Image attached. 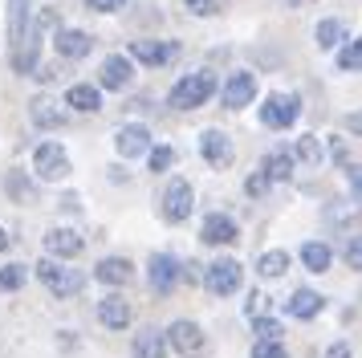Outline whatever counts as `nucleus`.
Segmentation results:
<instances>
[{
	"instance_id": "10",
	"label": "nucleus",
	"mask_w": 362,
	"mask_h": 358,
	"mask_svg": "<svg viewBox=\"0 0 362 358\" xmlns=\"http://www.w3.org/2000/svg\"><path fill=\"white\" fill-rule=\"evenodd\" d=\"M163 338H167V350H175V354H196L199 346H204V330H199V322L180 318V322H171L163 330Z\"/></svg>"
},
{
	"instance_id": "14",
	"label": "nucleus",
	"mask_w": 362,
	"mask_h": 358,
	"mask_svg": "<svg viewBox=\"0 0 362 358\" xmlns=\"http://www.w3.org/2000/svg\"><path fill=\"white\" fill-rule=\"evenodd\" d=\"M115 146H118V155H122V159L147 155V151H151V130L143 127V122H127V127H118Z\"/></svg>"
},
{
	"instance_id": "23",
	"label": "nucleus",
	"mask_w": 362,
	"mask_h": 358,
	"mask_svg": "<svg viewBox=\"0 0 362 358\" xmlns=\"http://www.w3.org/2000/svg\"><path fill=\"white\" fill-rule=\"evenodd\" d=\"M175 57V45H163V41H134L131 45V62H143L151 69H159Z\"/></svg>"
},
{
	"instance_id": "43",
	"label": "nucleus",
	"mask_w": 362,
	"mask_h": 358,
	"mask_svg": "<svg viewBox=\"0 0 362 358\" xmlns=\"http://www.w3.org/2000/svg\"><path fill=\"white\" fill-rule=\"evenodd\" d=\"M346 175H350V183H354V192H358V200H362V167H358V163H350V167H346Z\"/></svg>"
},
{
	"instance_id": "3",
	"label": "nucleus",
	"mask_w": 362,
	"mask_h": 358,
	"mask_svg": "<svg viewBox=\"0 0 362 358\" xmlns=\"http://www.w3.org/2000/svg\"><path fill=\"white\" fill-rule=\"evenodd\" d=\"M159 200H163V204H159V212H163L167 224H183V220L192 216V208H196V187H192L187 179H171Z\"/></svg>"
},
{
	"instance_id": "22",
	"label": "nucleus",
	"mask_w": 362,
	"mask_h": 358,
	"mask_svg": "<svg viewBox=\"0 0 362 358\" xmlns=\"http://www.w3.org/2000/svg\"><path fill=\"white\" fill-rule=\"evenodd\" d=\"M261 171L269 183H289L293 179V151H285V146H277V151H269L261 163Z\"/></svg>"
},
{
	"instance_id": "41",
	"label": "nucleus",
	"mask_w": 362,
	"mask_h": 358,
	"mask_svg": "<svg viewBox=\"0 0 362 358\" xmlns=\"http://www.w3.org/2000/svg\"><path fill=\"white\" fill-rule=\"evenodd\" d=\"M329 151H334V163L346 171V167H350V151H346V143H342V139H334V143H329Z\"/></svg>"
},
{
	"instance_id": "31",
	"label": "nucleus",
	"mask_w": 362,
	"mask_h": 358,
	"mask_svg": "<svg viewBox=\"0 0 362 358\" xmlns=\"http://www.w3.org/2000/svg\"><path fill=\"white\" fill-rule=\"evenodd\" d=\"M338 69H346V74L362 69V37H346V45L338 49Z\"/></svg>"
},
{
	"instance_id": "28",
	"label": "nucleus",
	"mask_w": 362,
	"mask_h": 358,
	"mask_svg": "<svg viewBox=\"0 0 362 358\" xmlns=\"http://www.w3.org/2000/svg\"><path fill=\"white\" fill-rule=\"evenodd\" d=\"M322 159H326V146H322V139L317 134H301L293 146V163H305V167H322Z\"/></svg>"
},
{
	"instance_id": "47",
	"label": "nucleus",
	"mask_w": 362,
	"mask_h": 358,
	"mask_svg": "<svg viewBox=\"0 0 362 358\" xmlns=\"http://www.w3.org/2000/svg\"><path fill=\"white\" fill-rule=\"evenodd\" d=\"M281 4H289V8H301V4H305V0H281Z\"/></svg>"
},
{
	"instance_id": "16",
	"label": "nucleus",
	"mask_w": 362,
	"mask_h": 358,
	"mask_svg": "<svg viewBox=\"0 0 362 358\" xmlns=\"http://www.w3.org/2000/svg\"><path fill=\"white\" fill-rule=\"evenodd\" d=\"M131 318H134V309H131V301H127L122 293H110V297L98 301V322L106 325V330H127Z\"/></svg>"
},
{
	"instance_id": "27",
	"label": "nucleus",
	"mask_w": 362,
	"mask_h": 358,
	"mask_svg": "<svg viewBox=\"0 0 362 358\" xmlns=\"http://www.w3.org/2000/svg\"><path fill=\"white\" fill-rule=\"evenodd\" d=\"M134 358H167L163 330H139L134 334Z\"/></svg>"
},
{
	"instance_id": "15",
	"label": "nucleus",
	"mask_w": 362,
	"mask_h": 358,
	"mask_svg": "<svg viewBox=\"0 0 362 358\" xmlns=\"http://www.w3.org/2000/svg\"><path fill=\"white\" fill-rule=\"evenodd\" d=\"M98 81L106 86V90H127V86L134 81V62L122 57V53H110V57L102 62V69H98Z\"/></svg>"
},
{
	"instance_id": "37",
	"label": "nucleus",
	"mask_w": 362,
	"mask_h": 358,
	"mask_svg": "<svg viewBox=\"0 0 362 358\" xmlns=\"http://www.w3.org/2000/svg\"><path fill=\"white\" fill-rule=\"evenodd\" d=\"M342 260L350 265V269H354V273H362V236H350V241H346Z\"/></svg>"
},
{
	"instance_id": "42",
	"label": "nucleus",
	"mask_w": 362,
	"mask_h": 358,
	"mask_svg": "<svg viewBox=\"0 0 362 358\" xmlns=\"http://www.w3.org/2000/svg\"><path fill=\"white\" fill-rule=\"evenodd\" d=\"M326 358H354V350H350V342H329Z\"/></svg>"
},
{
	"instance_id": "4",
	"label": "nucleus",
	"mask_w": 362,
	"mask_h": 358,
	"mask_svg": "<svg viewBox=\"0 0 362 358\" xmlns=\"http://www.w3.org/2000/svg\"><path fill=\"white\" fill-rule=\"evenodd\" d=\"M240 281H245V269H240V260H232V257H220V260H212V265L204 269V289L212 293V297L236 293Z\"/></svg>"
},
{
	"instance_id": "9",
	"label": "nucleus",
	"mask_w": 362,
	"mask_h": 358,
	"mask_svg": "<svg viewBox=\"0 0 362 358\" xmlns=\"http://www.w3.org/2000/svg\"><path fill=\"white\" fill-rule=\"evenodd\" d=\"M180 273H183V265L171 253H155L147 265V281H151V289L155 293H171L175 285H180Z\"/></svg>"
},
{
	"instance_id": "35",
	"label": "nucleus",
	"mask_w": 362,
	"mask_h": 358,
	"mask_svg": "<svg viewBox=\"0 0 362 358\" xmlns=\"http://www.w3.org/2000/svg\"><path fill=\"white\" fill-rule=\"evenodd\" d=\"M25 281H29L25 265H4V269H0V289H21Z\"/></svg>"
},
{
	"instance_id": "40",
	"label": "nucleus",
	"mask_w": 362,
	"mask_h": 358,
	"mask_svg": "<svg viewBox=\"0 0 362 358\" xmlns=\"http://www.w3.org/2000/svg\"><path fill=\"white\" fill-rule=\"evenodd\" d=\"M127 0H86V8H94V13H118Z\"/></svg>"
},
{
	"instance_id": "13",
	"label": "nucleus",
	"mask_w": 362,
	"mask_h": 358,
	"mask_svg": "<svg viewBox=\"0 0 362 358\" xmlns=\"http://www.w3.org/2000/svg\"><path fill=\"white\" fill-rule=\"evenodd\" d=\"M29 118H33V127H41V130H62L69 122V114L53 102L49 94H37V98H29Z\"/></svg>"
},
{
	"instance_id": "46",
	"label": "nucleus",
	"mask_w": 362,
	"mask_h": 358,
	"mask_svg": "<svg viewBox=\"0 0 362 358\" xmlns=\"http://www.w3.org/2000/svg\"><path fill=\"white\" fill-rule=\"evenodd\" d=\"M4 248H8V232H4V228H0V253H4Z\"/></svg>"
},
{
	"instance_id": "36",
	"label": "nucleus",
	"mask_w": 362,
	"mask_h": 358,
	"mask_svg": "<svg viewBox=\"0 0 362 358\" xmlns=\"http://www.w3.org/2000/svg\"><path fill=\"white\" fill-rule=\"evenodd\" d=\"M269 187H273V183L264 179L261 167H257V171H252V175L245 179V195H248V200H264V195H269Z\"/></svg>"
},
{
	"instance_id": "38",
	"label": "nucleus",
	"mask_w": 362,
	"mask_h": 358,
	"mask_svg": "<svg viewBox=\"0 0 362 358\" xmlns=\"http://www.w3.org/2000/svg\"><path fill=\"white\" fill-rule=\"evenodd\" d=\"M252 358H289L285 342H252Z\"/></svg>"
},
{
	"instance_id": "26",
	"label": "nucleus",
	"mask_w": 362,
	"mask_h": 358,
	"mask_svg": "<svg viewBox=\"0 0 362 358\" xmlns=\"http://www.w3.org/2000/svg\"><path fill=\"white\" fill-rule=\"evenodd\" d=\"M329 260H334V248L326 241H305L301 244V265L310 269V273H326Z\"/></svg>"
},
{
	"instance_id": "34",
	"label": "nucleus",
	"mask_w": 362,
	"mask_h": 358,
	"mask_svg": "<svg viewBox=\"0 0 362 358\" xmlns=\"http://www.w3.org/2000/svg\"><path fill=\"white\" fill-rule=\"evenodd\" d=\"M252 334H257V342H281V322L277 318H252Z\"/></svg>"
},
{
	"instance_id": "12",
	"label": "nucleus",
	"mask_w": 362,
	"mask_h": 358,
	"mask_svg": "<svg viewBox=\"0 0 362 358\" xmlns=\"http://www.w3.org/2000/svg\"><path fill=\"white\" fill-rule=\"evenodd\" d=\"M220 98H224V106H228V110H245L248 102L257 98V78H252L248 69H236V74L224 81Z\"/></svg>"
},
{
	"instance_id": "33",
	"label": "nucleus",
	"mask_w": 362,
	"mask_h": 358,
	"mask_svg": "<svg viewBox=\"0 0 362 358\" xmlns=\"http://www.w3.org/2000/svg\"><path fill=\"white\" fill-rule=\"evenodd\" d=\"M147 167H151V175H163V171H171V167H175V151H171L167 143L151 146V151H147Z\"/></svg>"
},
{
	"instance_id": "6",
	"label": "nucleus",
	"mask_w": 362,
	"mask_h": 358,
	"mask_svg": "<svg viewBox=\"0 0 362 358\" xmlns=\"http://www.w3.org/2000/svg\"><path fill=\"white\" fill-rule=\"evenodd\" d=\"M297 114H301V98L297 94H273L261 102V122L269 130H285L297 122Z\"/></svg>"
},
{
	"instance_id": "2",
	"label": "nucleus",
	"mask_w": 362,
	"mask_h": 358,
	"mask_svg": "<svg viewBox=\"0 0 362 358\" xmlns=\"http://www.w3.org/2000/svg\"><path fill=\"white\" fill-rule=\"evenodd\" d=\"M37 277H41V285L53 293V297H74V293H82L86 285V273H78V269H69V265H57L53 257L37 260Z\"/></svg>"
},
{
	"instance_id": "29",
	"label": "nucleus",
	"mask_w": 362,
	"mask_h": 358,
	"mask_svg": "<svg viewBox=\"0 0 362 358\" xmlns=\"http://www.w3.org/2000/svg\"><path fill=\"white\" fill-rule=\"evenodd\" d=\"M4 192L13 195L17 204H33V200H37V183L17 167V171H8V179H4Z\"/></svg>"
},
{
	"instance_id": "7",
	"label": "nucleus",
	"mask_w": 362,
	"mask_h": 358,
	"mask_svg": "<svg viewBox=\"0 0 362 358\" xmlns=\"http://www.w3.org/2000/svg\"><path fill=\"white\" fill-rule=\"evenodd\" d=\"M41 37H45V33L37 29V25H29L17 45H8V49H13V69H17L21 78L41 69Z\"/></svg>"
},
{
	"instance_id": "8",
	"label": "nucleus",
	"mask_w": 362,
	"mask_h": 358,
	"mask_svg": "<svg viewBox=\"0 0 362 358\" xmlns=\"http://www.w3.org/2000/svg\"><path fill=\"white\" fill-rule=\"evenodd\" d=\"M199 155H204L208 167L224 171V167H232V159H236V146H232V139L224 130H204V134H199Z\"/></svg>"
},
{
	"instance_id": "17",
	"label": "nucleus",
	"mask_w": 362,
	"mask_h": 358,
	"mask_svg": "<svg viewBox=\"0 0 362 358\" xmlns=\"http://www.w3.org/2000/svg\"><path fill=\"white\" fill-rule=\"evenodd\" d=\"M82 248H86V241H82V232H74V228H49V232H45V253L57 257V260L78 257Z\"/></svg>"
},
{
	"instance_id": "32",
	"label": "nucleus",
	"mask_w": 362,
	"mask_h": 358,
	"mask_svg": "<svg viewBox=\"0 0 362 358\" xmlns=\"http://www.w3.org/2000/svg\"><path fill=\"white\" fill-rule=\"evenodd\" d=\"M285 269H289V253H285V248H269V253L257 260V273L261 277H281Z\"/></svg>"
},
{
	"instance_id": "20",
	"label": "nucleus",
	"mask_w": 362,
	"mask_h": 358,
	"mask_svg": "<svg viewBox=\"0 0 362 358\" xmlns=\"http://www.w3.org/2000/svg\"><path fill=\"white\" fill-rule=\"evenodd\" d=\"M322 220H326L329 228H346V232H350V224L362 220V204L358 200H329L326 208H322Z\"/></svg>"
},
{
	"instance_id": "30",
	"label": "nucleus",
	"mask_w": 362,
	"mask_h": 358,
	"mask_svg": "<svg viewBox=\"0 0 362 358\" xmlns=\"http://www.w3.org/2000/svg\"><path fill=\"white\" fill-rule=\"evenodd\" d=\"M342 37H346V25L338 21V16H326V21L313 25V41H317V49H334Z\"/></svg>"
},
{
	"instance_id": "45",
	"label": "nucleus",
	"mask_w": 362,
	"mask_h": 358,
	"mask_svg": "<svg viewBox=\"0 0 362 358\" xmlns=\"http://www.w3.org/2000/svg\"><path fill=\"white\" fill-rule=\"evenodd\" d=\"M346 130H350V134H362V110H354L346 118Z\"/></svg>"
},
{
	"instance_id": "44",
	"label": "nucleus",
	"mask_w": 362,
	"mask_h": 358,
	"mask_svg": "<svg viewBox=\"0 0 362 358\" xmlns=\"http://www.w3.org/2000/svg\"><path fill=\"white\" fill-rule=\"evenodd\" d=\"M62 74H66V69H57V65H45V69H37V78H41V81H57Z\"/></svg>"
},
{
	"instance_id": "21",
	"label": "nucleus",
	"mask_w": 362,
	"mask_h": 358,
	"mask_svg": "<svg viewBox=\"0 0 362 358\" xmlns=\"http://www.w3.org/2000/svg\"><path fill=\"white\" fill-rule=\"evenodd\" d=\"M322 309H326V297L313 293V289H293V297H285V313L289 318H301V322L305 318H317Z\"/></svg>"
},
{
	"instance_id": "39",
	"label": "nucleus",
	"mask_w": 362,
	"mask_h": 358,
	"mask_svg": "<svg viewBox=\"0 0 362 358\" xmlns=\"http://www.w3.org/2000/svg\"><path fill=\"white\" fill-rule=\"evenodd\" d=\"M183 8L192 16H216L220 13V0H183Z\"/></svg>"
},
{
	"instance_id": "11",
	"label": "nucleus",
	"mask_w": 362,
	"mask_h": 358,
	"mask_svg": "<svg viewBox=\"0 0 362 358\" xmlns=\"http://www.w3.org/2000/svg\"><path fill=\"white\" fill-rule=\"evenodd\" d=\"M236 236H240V224L228 212H208L204 224H199V241L204 244H236Z\"/></svg>"
},
{
	"instance_id": "1",
	"label": "nucleus",
	"mask_w": 362,
	"mask_h": 358,
	"mask_svg": "<svg viewBox=\"0 0 362 358\" xmlns=\"http://www.w3.org/2000/svg\"><path fill=\"white\" fill-rule=\"evenodd\" d=\"M216 86H220V81H216L212 69H192L187 78H180L171 86V98H167V102H171L175 110H199L204 102H212Z\"/></svg>"
},
{
	"instance_id": "25",
	"label": "nucleus",
	"mask_w": 362,
	"mask_h": 358,
	"mask_svg": "<svg viewBox=\"0 0 362 358\" xmlns=\"http://www.w3.org/2000/svg\"><path fill=\"white\" fill-rule=\"evenodd\" d=\"M29 16H33V0H8V45L25 37V29L33 25Z\"/></svg>"
},
{
	"instance_id": "5",
	"label": "nucleus",
	"mask_w": 362,
	"mask_h": 358,
	"mask_svg": "<svg viewBox=\"0 0 362 358\" xmlns=\"http://www.w3.org/2000/svg\"><path fill=\"white\" fill-rule=\"evenodd\" d=\"M33 175L41 183H57V179L69 175V155L62 143H41L33 151Z\"/></svg>"
},
{
	"instance_id": "18",
	"label": "nucleus",
	"mask_w": 362,
	"mask_h": 358,
	"mask_svg": "<svg viewBox=\"0 0 362 358\" xmlns=\"http://www.w3.org/2000/svg\"><path fill=\"white\" fill-rule=\"evenodd\" d=\"M53 45H57V53H62L66 62H78V57H86V53L94 49V37L86 29H57Z\"/></svg>"
},
{
	"instance_id": "24",
	"label": "nucleus",
	"mask_w": 362,
	"mask_h": 358,
	"mask_svg": "<svg viewBox=\"0 0 362 358\" xmlns=\"http://www.w3.org/2000/svg\"><path fill=\"white\" fill-rule=\"evenodd\" d=\"M66 102H69V110L94 114V110H102V90L90 86V81H74V86L66 90Z\"/></svg>"
},
{
	"instance_id": "19",
	"label": "nucleus",
	"mask_w": 362,
	"mask_h": 358,
	"mask_svg": "<svg viewBox=\"0 0 362 358\" xmlns=\"http://www.w3.org/2000/svg\"><path fill=\"white\" fill-rule=\"evenodd\" d=\"M94 277H98L102 285H110V289H122L134 277V265L127 257H102L98 265H94Z\"/></svg>"
}]
</instances>
